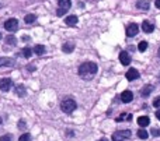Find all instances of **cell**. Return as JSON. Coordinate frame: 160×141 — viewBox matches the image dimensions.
Returning <instances> with one entry per match:
<instances>
[{"label": "cell", "instance_id": "cell-1", "mask_svg": "<svg viewBox=\"0 0 160 141\" xmlns=\"http://www.w3.org/2000/svg\"><path fill=\"white\" fill-rule=\"evenodd\" d=\"M97 64L93 63V61H84V63L80 64L79 67V75L83 78V80H91L94 74L97 73Z\"/></svg>", "mask_w": 160, "mask_h": 141}, {"label": "cell", "instance_id": "cell-2", "mask_svg": "<svg viewBox=\"0 0 160 141\" xmlns=\"http://www.w3.org/2000/svg\"><path fill=\"white\" fill-rule=\"evenodd\" d=\"M76 108H78V105H76V102L72 99V98H65L61 103V109L65 112V113H72Z\"/></svg>", "mask_w": 160, "mask_h": 141}, {"label": "cell", "instance_id": "cell-3", "mask_svg": "<svg viewBox=\"0 0 160 141\" xmlns=\"http://www.w3.org/2000/svg\"><path fill=\"white\" fill-rule=\"evenodd\" d=\"M131 137V130H119L112 134V141H124Z\"/></svg>", "mask_w": 160, "mask_h": 141}, {"label": "cell", "instance_id": "cell-4", "mask_svg": "<svg viewBox=\"0 0 160 141\" xmlns=\"http://www.w3.org/2000/svg\"><path fill=\"white\" fill-rule=\"evenodd\" d=\"M4 28L8 31V32H14V31L18 30V21L16 18H10L4 22Z\"/></svg>", "mask_w": 160, "mask_h": 141}, {"label": "cell", "instance_id": "cell-5", "mask_svg": "<svg viewBox=\"0 0 160 141\" xmlns=\"http://www.w3.org/2000/svg\"><path fill=\"white\" fill-rule=\"evenodd\" d=\"M11 85H13V81H11V78L6 77V78H2L0 80V89L4 92H7L8 89L11 88Z\"/></svg>", "mask_w": 160, "mask_h": 141}, {"label": "cell", "instance_id": "cell-6", "mask_svg": "<svg viewBox=\"0 0 160 141\" xmlns=\"http://www.w3.org/2000/svg\"><path fill=\"white\" fill-rule=\"evenodd\" d=\"M138 31H139V27L136 24H129L127 27V36H129V38H132V36H135L136 34H138Z\"/></svg>", "mask_w": 160, "mask_h": 141}, {"label": "cell", "instance_id": "cell-7", "mask_svg": "<svg viewBox=\"0 0 160 141\" xmlns=\"http://www.w3.org/2000/svg\"><path fill=\"white\" fill-rule=\"evenodd\" d=\"M136 78H139V73L136 69H129L127 71V80L128 81H133L136 80Z\"/></svg>", "mask_w": 160, "mask_h": 141}, {"label": "cell", "instance_id": "cell-8", "mask_svg": "<svg viewBox=\"0 0 160 141\" xmlns=\"http://www.w3.org/2000/svg\"><path fill=\"white\" fill-rule=\"evenodd\" d=\"M131 60H132V59H131V56L128 55L127 52H121V53H119V61H121L124 66L131 64Z\"/></svg>", "mask_w": 160, "mask_h": 141}, {"label": "cell", "instance_id": "cell-9", "mask_svg": "<svg viewBox=\"0 0 160 141\" xmlns=\"http://www.w3.org/2000/svg\"><path fill=\"white\" fill-rule=\"evenodd\" d=\"M132 99H133V94L131 91H124L121 94V101L124 103H129Z\"/></svg>", "mask_w": 160, "mask_h": 141}, {"label": "cell", "instance_id": "cell-10", "mask_svg": "<svg viewBox=\"0 0 160 141\" xmlns=\"http://www.w3.org/2000/svg\"><path fill=\"white\" fill-rule=\"evenodd\" d=\"M142 30H143V32L150 34V32L155 31V25H153L150 21H143L142 22Z\"/></svg>", "mask_w": 160, "mask_h": 141}, {"label": "cell", "instance_id": "cell-11", "mask_svg": "<svg viewBox=\"0 0 160 141\" xmlns=\"http://www.w3.org/2000/svg\"><path fill=\"white\" fill-rule=\"evenodd\" d=\"M58 8H62V10L68 11L70 8V6H72V3H70V0H58Z\"/></svg>", "mask_w": 160, "mask_h": 141}, {"label": "cell", "instance_id": "cell-12", "mask_svg": "<svg viewBox=\"0 0 160 141\" xmlns=\"http://www.w3.org/2000/svg\"><path fill=\"white\" fill-rule=\"evenodd\" d=\"M136 7L141 8V10H149L150 3H149V0H139V2L136 3Z\"/></svg>", "mask_w": 160, "mask_h": 141}, {"label": "cell", "instance_id": "cell-13", "mask_svg": "<svg viewBox=\"0 0 160 141\" xmlns=\"http://www.w3.org/2000/svg\"><path fill=\"white\" fill-rule=\"evenodd\" d=\"M14 60L13 59H8V57H0V67H8V66H13Z\"/></svg>", "mask_w": 160, "mask_h": 141}, {"label": "cell", "instance_id": "cell-14", "mask_svg": "<svg viewBox=\"0 0 160 141\" xmlns=\"http://www.w3.org/2000/svg\"><path fill=\"white\" fill-rule=\"evenodd\" d=\"M78 17L76 16H69L66 20H65V22H66V25H69V27H75L76 24H78Z\"/></svg>", "mask_w": 160, "mask_h": 141}, {"label": "cell", "instance_id": "cell-15", "mask_svg": "<svg viewBox=\"0 0 160 141\" xmlns=\"http://www.w3.org/2000/svg\"><path fill=\"white\" fill-rule=\"evenodd\" d=\"M149 123H150V120L148 116H139L138 117V125L141 126V127H146Z\"/></svg>", "mask_w": 160, "mask_h": 141}, {"label": "cell", "instance_id": "cell-16", "mask_svg": "<svg viewBox=\"0 0 160 141\" xmlns=\"http://www.w3.org/2000/svg\"><path fill=\"white\" fill-rule=\"evenodd\" d=\"M152 89H153V87H152V85H145L143 88H142V91H141V95H142L143 98L149 97L150 92H152Z\"/></svg>", "mask_w": 160, "mask_h": 141}, {"label": "cell", "instance_id": "cell-17", "mask_svg": "<svg viewBox=\"0 0 160 141\" xmlns=\"http://www.w3.org/2000/svg\"><path fill=\"white\" fill-rule=\"evenodd\" d=\"M34 52H35V55L42 56L45 53V46H44V45H35V48H34Z\"/></svg>", "mask_w": 160, "mask_h": 141}, {"label": "cell", "instance_id": "cell-18", "mask_svg": "<svg viewBox=\"0 0 160 141\" xmlns=\"http://www.w3.org/2000/svg\"><path fill=\"white\" fill-rule=\"evenodd\" d=\"M16 94L18 95V97H24V95H25V88H24V85H21V84H20V85H17V87H16Z\"/></svg>", "mask_w": 160, "mask_h": 141}, {"label": "cell", "instance_id": "cell-19", "mask_svg": "<svg viewBox=\"0 0 160 141\" xmlns=\"http://www.w3.org/2000/svg\"><path fill=\"white\" fill-rule=\"evenodd\" d=\"M73 49H75V45H73V43H65L63 46H62V50H63L65 53H69V52H72Z\"/></svg>", "mask_w": 160, "mask_h": 141}, {"label": "cell", "instance_id": "cell-20", "mask_svg": "<svg viewBox=\"0 0 160 141\" xmlns=\"http://www.w3.org/2000/svg\"><path fill=\"white\" fill-rule=\"evenodd\" d=\"M24 21L27 22V24H32V22H35V16H34V14H27V16L24 17Z\"/></svg>", "mask_w": 160, "mask_h": 141}, {"label": "cell", "instance_id": "cell-21", "mask_svg": "<svg viewBox=\"0 0 160 141\" xmlns=\"http://www.w3.org/2000/svg\"><path fill=\"white\" fill-rule=\"evenodd\" d=\"M148 136H149V134H148V131L146 130H143V129H141V130L138 131V137L141 140H146L148 139Z\"/></svg>", "mask_w": 160, "mask_h": 141}, {"label": "cell", "instance_id": "cell-22", "mask_svg": "<svg viewBox=\"0 0 160 141\" xmlns=\"http://www.w3.org/2000/svg\"><path fill=\"white\" fill-rule=\"evenodd\" d=\"M138 49H139V52H145V50L148 49V42H145V41H142L141 43L138 45Z\"/></svg>", "mask_w": 160, "mask_h": 141}, {"label": "cell", "instance_id": "cell-23", "mask_svg": "<svg viewBox=\"0 0 160 141\" xmlns=\"http://www.w3.org/2000/svg\"><path fill=\"white\" fill-rule=\"evenodd\" d=\"M6 42H7L8 45H16V43H17V39L14 38L13 35H8L7 38H6Z\"/></svg>", "mask_w": 160, "mask_h": 141}, {"label": "cell", "instance_id": "cell-24", "mask_svg": "<svg viewBox=\"0 0 160 141\" xmlns=\"http://www.w3.org/2000/svg\"><path fill=\"white\" fill-rule=\"evenodd\" d=\"M21 53L24 55V57H31V55H32V50H31L30 48H24Z\"/></svg>", "mask_w": 160, "mask_h": 141}, {"label": "cell", "instance_id": "cell-25", "mask_svg": "<svg viewBox=\"0 0 160 141\" xmlns=\"http://www.w3.org/2000/svg\"><path fill=\"white\" fill-rule=\"evenodd\" d=\"M124 119L131 120V119H132V115H121L119 117H117V122H121V120H124Z\"/></svg>", "mask_w": 160, "mask_h": 141}, {"label": "cell", "instance_id": "cell-26", "mask_svg": "<svg viewBox=\"0 0 160 141\" xmlns=\"http://www.w3.org/2000/svg\"><path fill=\"white\" fill-rule=\"evenodd\" d=\"M30 139H31V137H30V134H27V133H25V134H22V136L20 137L18 141H30Z\"/></svg>", "mask_w": 160, "mask_h": 141}, {"label": "cell", "instance_id": "cell-27", "mask_svg": "<svg viewBox=\"0 0 160 141\" xmlns=\"http://www.w3.org/2000/svg\"><path fill=\"white\" fill-rule=\"evenodd\" d=\"M153 106H155V108H158V109H160V97H158L155 101H153Z\"/></svg>", "mask_w": 160, "mask_h": 141}, {"label": "cell", "instance_id": "cell-28", "mask_svg": "<svg viewBox=\"0 0 160 141\" xmlns=\"http://www.w3.org/2000/svg\"><path fill=\"white\" fill-rule=\"evenodd\" d=\"M0 141H11V136H10V134L2 136V137H0Z\"/></svg>", "mask_w": 160, "mask_h": 141}, {"label": "cell", "instance_id": "cell-29", "mask_svg": "<svg viewBox=\"0 0 160 141\" xmlns=\"http://www.w3.org/2000/svg\"><path fill=\"white\" fill-rule=\"evenodd\" d=\"M150 134H153L155 137L160 136V129H152V131H150Z\"/></svg>", "mask_w": 160, "mask_h": 141}, {"label": "cell", "instance_id": "cell-30", "mask_svg": "<svg viewBox=\"0 0 160 141\" xmlns=\"http://www.w3.org/2000/svg\"><path fill=\"white\" fill-rule=\"evenodd\" d=\"M65 13H66V11H65V10H62V8H58V10H56V14H58L59 17L65 16Z\"/></svg>", "mask_w": 160, "mask_h": 141}, {"label": "cell", "instance_id": "cell-31", "mask_svg": "<svg viewBox=\"0 0 160 141\" xmlns=\"http://www.w3.org/2000/svg\"><path fill=\"white\" fill-rule=\"evenodd\" d=\"M18 123H20V125H18V127H20V129L25 127V123H24V122H22V120H20V122H18Z\"/></svg>", "mask_w": 160, "mask_h": 141}, {"label": "cell", "instance_id": "cell-32", "mask_svg": "<svg viewBox=\"0 0 160 141\" xmlns=\"http://www.w3.org/2000/svg\"><path fill=\"white\" fill-rule=\"evenodd\" d=\"M155 4H156V7H158V8H160V0H156Z\"/></svg>", "mask_w": 160, "mask_h": 141}, {"label": "cell", "instance_id": "cell-33", "mask_svg": "<svg viewBox=\"0 0 160 141\" xmlns=\"http://www.w3.org/2000/svg\"><path fill=\"white\" fill-rule=\"evenodd\" d=\"M156 117L160 120V109H158V112H156Z\"/></svg>", "mask_w": 160, "mask_h": 141}, {"label": "cell", "instance_id": "cell-34", "mask_svg": "<svg viewBox=\"0 0 160 141\" xmlns=\"http://www.w3.org/2000/svg\"><path fill=\"white\" fill-rule=\"evenodd\" d=\"M28 70H30V71H32V70H34V66H32V64H30V66H28Z\"/></svg>", "mask_w": 160, "mask_h": 141}, {"label": "cell", "instance_id": "cell-35", "mask_svg": "<svg viewBox=\"0 0 160 141\" xmlns=\"http://www.w3.org/2000/svg\"><path fill=\"white\" fill-rule=\"evenodd\" d=\"M98 141H108L107 139H101V140H98Z\"/></svg>", "mask_w": 160, "mask_h": 141}, {"label": "cell", "instance_id": "cell-36", "mask_svg": "<svg viewBox=\"0 0 160 141\" xmlns=\"http://www.w3.org/2000/svg\"><path fill=\"white\" fill-rule=\"evenodd\" d=\"M158 55H159V57H160V48H159V52H158Z\"/></svg>", "mask_w": 160, "mask_h": 141}, {"label": "cell", "instance_id": "cell-37", "mask_svg": "<svg viewBox=\"0 0 160 141\" xmlns=\"http://www.w3.org/2000/svg\"><path fill=\"white\" fill-rule=\"evenodd\" d=\"M0 123H2V119H0Z\"/></svg>", "mask_w": 160, "mask_h": 141}]
</instances>
